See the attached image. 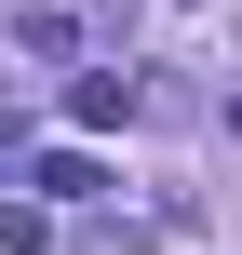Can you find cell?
I'll use <instances>...</instances> for the list:
<instances>
[{
	"mask_svg": "<svg viewBox=\"0 0 242 255\" xmlns=\"http://www.w3.org/2000/svg\"><path fill=\"white\" fill-rule=\"evenodd\" d=\"M135 108H148L135 67H81V81H67V121H81V134H108V121H135Z\"/></svg>",
	"mask_w": 242,
	"mask_h": 255,
	"instance_id": "obj_1",
	"label": "cell"
},
{
	"mask_svg": "<svg viewBox=\"0 0 242 255\" xmlns=\"http://www.w3.org/2000/svg\"><path fill=\"white\" fill-rule=\"evenodd\" d=\"M94 188H108V175H94L81 148H54V161H40V202H94Z\"/></svg>",
	"mask_w": 242,
	"mask_h": 255,
	"instance_id": "obj_2",
	"label": "cell"
},
{
	"mask_svg": "<svg viewBox=\"0 0 242 255\" xmlns=\"http://www.w3.org/2000/svg\"><path fill=\"white\" fill-rule=\"evenodd\" d=\"M54 242V202H0V255H40Z\"/></svg>",
	"mask_w": 242,
	"mask_h": 255,
	"instance_id": "obj_3",
	"label": "cell"
}]
</instances>
